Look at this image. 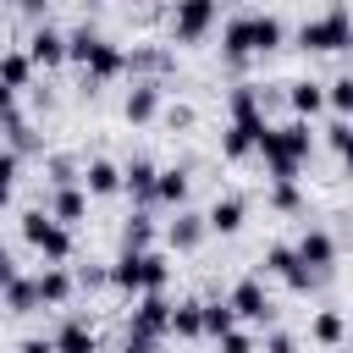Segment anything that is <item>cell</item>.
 Here are the masks:
<instances>
[{
    "mask_svg": "<svg viewBox=\"0 0 353 353\" xmlns=\"http://www.w3.org/2000/svg\"><path fill=\"white\" fill-rule=\"evenodd\" d=\"M11 176H17V154L6 149V154H0V204L11 199Z\"/></svg>",
    "mask_w": 353,
    "mask_h": 353,
    "instance_id": "obj_37",
    "label": "cell"
},
{
    "mask_svg": "<svg viewBox=\"0 0 353 353\" xmlns=\"http://www.w3.org/2000/svg\"><path fill=\"white\" fill-rule=\"evenodd\" d=\"M221 353H254V336L248 331H226L221 336Z\"/></svg>",
    "mask_w": 353,
    "mask_h": 353,
    "instance_id": "obj_36",
    "label": "cell"
},
{
    "mask_svg": "<svg viewBox=\"0 0 353 353\" xmlns=\"http://www.w3.org/2000/svg\"><path fill=\"white\" fill-rule=\"evenodd\" d=\"M33 66H61L66 61V33H55V28H39L33 39H28V50H22Z\"/></svg>",
    "mask_w": 353,
    "mask_h": 353,
    "instance_id": "obj_10",
    "label": "cell"
},
{
    "mask_svg": "<svg viewBox=\"0 0 353 353\" xmlns=\"http://www.w3.org/2000/svg\"><path fill=\"white\" fill-rule=\"evenodd\" d=\"M265 127H270L265 116H243V121H232V127H226V138H221V154H226V160L254 154V143H259V132H265Z\"/></svg>",
    "mask_w": 353,
    "mask_h": 353,
    "instance_id": "obj_7",
    "label": "cell"
},
{
    "mask_svg": "<svg viewBox=\"0 0 353 353\" xmlns=\"http://www.w3.org/2000/svg\"><path fill=\"white\" fill-rule=\"evenodd\" d=\"M171 331L176 336H199V303H176L171 309Z\"/></svg>",
    "mask_w": 353,
    "mask_h": 353,
    "instance_id": "obj_33",
    "label": "cell"
},
{
    "mask_svg": "<svg viewBox=\"0 0 353 353\" xmlns=\"http://www.w3.org/2000/svg\"><path fill=\"white\" fill-rule=\"evenodd\" d=\"M22 353H55V342H50V336H28V342H22Z\"/></svg>",
    "mask_w": 353,
    "mask_h": 353,
    "instance_id": "obj_41",
    "label": "cell"
},
{
    "mask_svg": "<svg viewBox=\"0 0 353 353\" xmlns=\"http://www.w3.org/2000/svg\"><path fill=\"white\" fill-rule=\"evenodd\" d=\"M160 342L154 336H138V331H127V342H121V353H154Z\"/></svg>",
    "mask_w": 353,
    "mask_h": 353,
    "instance_id": "obj_38",
    "label": "cell"
},
{
    "mask_svg": "<svg viewBox=\"0 0 353 353\" xmlns=\"http://www.w3.org/2000/svg\"><path fill=\"white\" fill-rule=\"evenodd\" d=\"M0 292H6V309H11V314H33V309H39V292H33V281H22V276H11Z\"/></svg>",
    "mask_w": 353,
    "mask_h": 353,
    "instance_id": "obj_22",
    "label": "cell"
},
{
    "mask_svg": "<svg viewBox=\"0 0 353 353\" xmlns=\"http://www.w3.org/2000/svg\"><path fill=\"white\" fill-rule=\"evenodd\" d=\"M105 281L121 287V292H143V254H121V259L105 270Z\"/></svg>",
    "mask_w": 353,
    "mask_h": 353,
    "instance_id": "obj_13",
    "label": "cell"
},
{
    "mask_svg": "<svg viewBox=\"0 0 353 353\" xmlns=\"http://www.w3.org/2000/svg\"><path fill=\"white\" fill-rule=\"evenodd\" d=\"M28 77H33V61L22 55V50H11V55H0V88H28Z\"/></svg>",
    "mask_w": 353,
    "mask_h": 353,
    "instance_id": "obj_21",
    "label": "cell"
},
{
    "mask_svg": "<svg viewBox=\"0 0 353 353\" xmlns=\"http://www.w3.org/2000/svg\"><path fill=\"white\" fill-rule=\"evenodd\" d=\"M11 276H17V265H11V254H6V248H0V287H6V281H11Z\"/></svg>",
    "mask_w": 353,
    "mask_h": 353,
    "instance_id": "obj_42",
    "label": "cell"
},
{
    "mask_svg": "<svg viewBox=\"0 0 353 353\" xmlns=\"http://www.w3.org/2000/svg\"><path fill=\"white\" fill-rule=\"evenodd\" d=\"M226 303H232V314H237V320H270V314H276V309H270V298H265V287H259L254 276H248V281H237Z\"/></svg>",
    "mask_w": 353,
    "mask_h": 353,
    "instance_id": "obj_9",
    "label": "cell"
},
{
    "mask_svg": "<svg viewBox=\"0 0 353 353\" xmlns=\"http://www.w3.org/2000/svg\"><path fill=\"white\" fill-rule=\"evenodd\" d=\"M127 331H138V336H165L171 331V303H165V292H138V309H132V325Z\"/></svg>",
    "mask_w": 353,
    "mask_h": 353,
    "instance_id": "obj_5",
    "label": "cell"
},
{
    "mask_svg": "<svg viewBox=\"0 0 353 353\" xmlns=\"http://www.w3.org/2000/svg\"><path fill=\"white\" fill-rule=\"evenodd\" d=\"M149 237H154V226H149V215H132V221H127V232H121V243H127V254H143V248H149Z\"/></svg>",
    "mask_w": 353,
    "mask_h": 353,
    "instance_id": "obj_30",
    "label": "cell"
},
{
    "mask_svg": "<svg viewBox=\"0 0 353 353\" xmlns=\"http://www.w3.org/2000/svg\"><path fill=\"white\" fill-rule=\"evenodd\" d=\"M154 199L182 210V199H188V171H182V165H171V171H154Z\"/></svg>",
    "mask_w": 353,
    "mask_h": 353,
    "instance_id": "obj_18",
    "label": "cell"
},
{
    "mask_svg": "<svg viewBox=\"0 0 353 353\" xmlns=\"http://www.w3.org/2000/svg\"><path fill=\"white\" fill-rule=\"evenodd\" d=\"M165 237H171V248H193V243L204 237V221H199V215H188V210H176V221H171V232H165Z\"/></svg>",
    "mask_w": 353,
    "mask_h": 353,
    "instance_id": "obj_24",
    "label": "cell"
},
{
    "mask_svg": "<svg viewBox=\"0 0 353 353\" xmlns=\"http://www.w3.org/2000/svg\"><path fill=\"white\" fill-rule=\"evenodd\" d=\"M243 116H265L259 110V88H248V83L232 88V121H243Z\"/></svg>",
    "mask_w": 353,
    "mask_h": 353,
    "instance_id": "obj_31",
    "label": "cell"
},
{
    "mask_svg": "<svg viewBox=\"0 0 353 353\" xmlns=\"http://www.w3.org/2000/svg\"><path fill=\"white\" fill-rule=\"evenodd\" d=\"M0 116H6V121H17V94H11V88H0Z\"/></svg>",
    "mask_w": 353,
    "mask_h": 353,
    "instance_id": "obj_40",
    "label": "cell"
},
{
    "mask_svg": "<svg viewBox=\"0 0 353 353\" xmlns=\"http://www.w3.org/2000/svg\"><path fill=\"white\" fill-rule=\"evenodd\" d=\"M17 6H44V0H17Z\"/></svg>",
    "mask_w": 353,
    "mask_h": 353,
    "instance_id": "obj_43",
    "label": "cell"
},
{
    "mask_svg": "<svg viewBox=\"0 0 353 353\" xmlns=\"http://www.w3.org/2000/svg\"><path fill=\"white\" fill-rule=\"evenodd\" d=\"M226 331H237V314H232V303L226 298H215V303H199V336H226Z\"/></svg>",
    "mask_w": 353,
    "mask_h": 353,
    "instance_id": "obj_12",
    "label": "cell"
},
{
    "mask_svg": "<svg viewBox=\"0 0 353 353\" xmlns=\"http://www.w3.org/2000/svg\"><path fill=\"white\" fill-rule=\"evenodd\" d=\"M50 342H55V353H94V347H99L94 325H88V320H77V314H72V320H66V325H61Z\"/></svg>",
    "mask_w": 353,
    "mask_h": 353,
    "instance_id": "obj_11",
    "label": "cell"
},
{
    "mask_svg": "<svg viewBox=\"0 0 353 353\" xmlns=\"http://www.w3.org/2000/svg\"><path fill=\"white\" fill-rule=\"evenodd\" d=\"M66 61H83V66H88V83H99V77H116V72L127 66V55H121L116 44H105L99 33H88V28L66 39Z\"/></svg>",
    "mask_w": 353,
    "mask_h": 353,
    "instance_id": "obj_2",
    "label": "cell"
},
{
    "mask_svg": "<svg viewBox=\"0 0 353 353\" xmlns=\"http://www.w3.org/2000/svg\"><path fill=\"white\" fill-rule=\"evenodd\" d=\"M121 188H127L132 199H154V160H132V165L121 171Z\"/></svg>",
    "mask_w": 353,
    "mask_h": 353,
    "instance_id": "obj_20",
    "label": "cell"
},
{
    "mask_svg": "<svg viewBox=\"0 0 353 353\" xmlns=\"http://www.w3.org/2000/svg\"><path fill=\"white\" fill-rule=\"evenodd\" d=\"M22 237H28L50 265H61V259L72 254V232H66L50 210H28V215H22Z\"/></svg>",
    "mask_w": 353,
    "mask_h": 353,
    "instance_id": "obj_3",
    "label": "cell"
},
{
    "mask_svg": "<svg viewBox=\"0 0 353 353\" xmlns=\"http://www.w3.org/2000/svg\"><path fill=\"white\" fill-rule=\"evenodd\" d=\"M347 11L336 6V11H325V17H309L303 28H298V44L303 50H347Z\"/></svg>",
    "mask_w": 353,
    "mask_h": 353,
    "instance_id": "obj_4",
    "label": "cell"
},
{
    "mask_svg": "<svg viewBox=\"0 0 353 353\" xmlns=\"http://www.w3.org/2000/svg\"><path fill=\"white\" fill-rule=\"evenodd\" d=\"M33 292H39V303H66V298H72V276H66L61 265H50V270L33 276Z\"/></svg>",
    "mask_w": 353,
    "mask_h": 353,
    "instance_id": "obj_14",
    "label": "cell"
},
{
    "mask_svg": "<svg viewBox=\"0 0 353 353\" xmlns=\"http://www.w3.org/2000/svg\"><path fill=\"white\" fill-rule=\"evenodd\" d=\"M287 99H292V110H298V121H303V116H314V110L325 105V94H320V83H292V94H287Z\"/></svg>",
    "mask_w": 353,
    "mask_h": 353,
    "instance_id": "obj_28",
    "label": "cell"
},
{
    "mask_svg": "<svg viewBox=\"0 0 353 353\" xmlns=\"http://www.w3.org/2000/svg\"><path fill=\"white\" fill-rule=\"evenodd\" d=\"M292 265H298V254H292L287 243H270V248H265V270H270V276H287Z\"/></svg>",
    "mask_w": 353,
    "mask_h": 353,
    "instance_id": "obj_32",
    "label": "cell"
},
{
    "mask_svg": "<svg viewBox=\"0 0 353 353\" xmlns=\"http://www.w3.org/2000/svg\"><path fill=\"white\" fill-rule=\"evenodd\" d=\"M281 39H287V28H281L276 17H248V44H254V55H270Z\"/></svg>",
    "mask_w": 353,
    "mask_h": 353,
    "instance_id": "obj_15",
    "label": "cell"
},
{
    "mask_svg": "<svg viewBox=\"0 0 353 353\" xmlns=\"http://www.w3.org/2000/svg\"><path fill=\"white\" fill-rule=\"evenodd\" d=\"M160 110V83H132L127 94V121H149Z\"/></svg>",
    "mask_w": 353,
    "mask_h": 353,
    "instance_id": "obj_17",
    "label": "cell"
},
{
    "mask_svg": "<svg viewBox=\"0 0 353 353\" xmlns=\"http://www.w3.org/2000/svg\"><path fill=\"white\" fill-rule=\"evenodd\" d=\"M83 210H88V199H83L77 188H61V193H55V210H50V215H55L61 226H72V221H83Z\"/></svg>",
    "mask_w": 353,
    "mask_h": 353,
    "instance_id": "obj_26",
    "label": "cell"
},
{
    "mask_svg": "<svg viewBox=\"0 0 353 353\" xmlns=\"http://www.w3.org/2000/svg\"><path fill=\"white\" fill-rule=\"evenodd\" d=\"M320 94H325V105H331L336 116H347V110H353V77H331Z\"/></svg>",
    "mask_w": 353,
    "mask_h": 353,
    "instance_id": "obj_29",
    "label": "cell"
},
{
    "mask_svg": "<svg viewBox=\"0 0 353 353\" xmlns=\"http://www.w3.org/2000/svg\"><path fill=\"white\" fill-rule=\"evenodd\" d=\"M347 138H353V132H347V116H336V121L325 127V143H331L336 154H347Z\"/></svg>",
    "mask_w": 353,
    "mask_h": 353,
    "instance_id": "obj_35",
    "label": "cell"
},
{
    "mask_svg": "<svg viewBox=\"0 0 353 353\" xmlns=\"http://www.w3.org/2000/svg\"><path fill=\"white\" fill-rule=\"evenodd\" d=\"M165 281H171V265H165V254L143 248V292H165Z\"/></svg>",
    "mask_w": 353,
    "mask_h": 353,
    "instance_id": "obj_27",
    "label": "cell"
},
{
    "mask_svg": "<svg viewBox=\"0 0 353 353\" xmlns=\"http://www.w3.org/2000/svg\"><path fill=\"white\" fill-rule=\"evenodd\" d=\"M176 39L182 44H193V39H204L210 28H215V0H176Z\"/></svg>",
    "mask_w": 353,
    "mask_h": 353,
    "instance_id": "obj_6",
    "label": "cell"
},
{
    "mask_svg": "<svg viewBox=\"0 0 353 353\" xmlns=\"http://www.w3.org/2000/svg\"><path fill=\"white\" fill-rule=\"evenodd\" d=\"M265 353H292V336H287V331H276V336L265 342Z\"/></svg>",
    "mask_w": 353,
    "mask_h": 353,
    "instance_id": "obj_39",
    "label": "cell"
},
{
    "mask_svg": "<svg viewBox=\"0 0 353 353\" xmlns=\"http://www.w3.org/2000/svg\"><path fill=\"white\" fill-rule=\"evenodd\" d=\"M292 254H298V265H303V270H314V276H320V270L336 259V243H331V232L309 226V232L298 237V248H292Z\"/></svg>",
    "mask_w": 353,
    "mask_h": 353,
    "instance_id": "obj_8",
    "label": "cell"
},
{
    "mask_svg": "<svg viewBox=\"0 0 353 353\" xmlns=\"http://www.w3.org/2000/svg\"><path fill=\"white\" fill-rule=\"evenodd\" d=\"M221 44H226V55H232V61H248V55H254V44H248V17H237V22H226V33H221Z\"/></svg>",
    "mask_w": 353,
    "mask_h": 353,
    "instance_id": "obj_25",
    "label": "cell"
},
{
    "mask_svg": "<svg viewBox=\"0 0 353 353\" xmlns=\"http://www.w3.org/2000/svg\"><path fill=\"white\" fill-rule=\"evenodd\" d=\"M342 331H347V320H342L336 309H320V314H314V325H309V336H314L320 347H336V342H342Z\"/></svg>",
    "mask_w": 353,
    "mask_h": 353,
    "instance_id": "obj_23",
    "label": "cell"
},
{
    "mask_svg": "<svg viewBox=\"0 0 353 353\" xmlns=\"http://www.w3.org/2000/svg\"><path fill=\"white\" fill-rule=\"evenodd\" d=\"M309 143H314L309 121H281V127H265L254 149L265 154V165H270V182H292V176H298V165L309 160Z\"/></svg>",
    "mask_w": 353,
    "mask_h": 353,
    "instance_id": "obj_1",
    "label": "cell"
},
{
    "mask_svg": "<svg viewBox=\"0 0 353 353\" xmlns=\"http://www.w3.org/2000/svg\"><path fill=\"white\" fill-rule=\"evenodd\" d=\"M204 226H210V232H221V237H232V232L243 226V199H215V204H210V215H204Z\"/></svg>",
    "mask_w": 353,
    "mask_h": 353,
    "instance_id": "obj_16",
    "label": "cell"
},
{
    "mask_svg": "<svg viewBox=\"0 0 353 353\" xmlns=\"http://www.w3.org/2000/svg\"><path fill=\"white\" fill-rule=\"evenodd\" d=\"M270 204H276V210H298V204H303L298 182H276V188H270Z\"/></svg>",
    "mask_w": 353,
    "mask_h": 353,
    "instance_id": "obj_34",
    "label": "cell"
},
{
    "mask_svg": "<svg viewBox=\"0 0 353 353\" xmlns=\"http://www.w3.org/2000/svg\"><path fill=\"white\" fill-rule=\"evenodd\" d=\"M83 188H88V193H116V188H121V171H116L110 160H88V165H83Z\"/></svg>",
    "mask_w": 353,
    "mask_h": 353,
    "instance_id": "obj_19",
    "label": "cell"
}]
</instances>
